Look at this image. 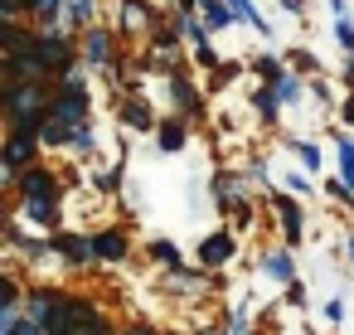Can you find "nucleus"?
Masks as SVG:
<instances>
[{
  "mask_svg": "<svg viewBox=\"0 0 354 335\" xmlns=\"http://www.w3.org/2000/svg\"><path fill=\"white\" fill-rule=\"evenodd\" d=\"M49 122H59V127H68V132L93 127V88H88V78H83V73H73V78L54 83Z\"/></svg>",
  "mask_w": 354,
  "mask_h": 335,
  "instance_id": "f257e3e1",
  "label": "nucleus"
},
{
  "mask_svg": "<svg viewBox=\"0 0 354 335\" xmlns=\"http://www.w3.org/2000/svg\"><path fill=\"white\" fill-rule=\"evenodd\" d=\"M64 194H68V180L49 161L30 165L25 175H15V209H25V204H64Z\"/></svg>",
  "mask_w": 354,
  "mask_h": 335,
  "instance_id": "f03ea898",
  "label": "nucleus"
},
{
  "mask_svg": "<svg viewBox=\"0 0 354 335\" xmlns=\"http://www.w3.org/2000/svg\"><path fill=\"white\" fill-rule=\"evenodd\" d=\"M78 54H83L78 35H68V30H44V39H39V64H44L49 83L73 78V73H78Z\"/></svg>",
  "mask_w": 354,
  "mask_h": 335,
  "instance_id": "7ed1b4c3",
  "label": "nucleus"
},
{
  "mask_svg": "<svg viewBox=\"0 0 354 335\" xmlns=\"http://www.w3.org/2000/svg\"><path fill=\"white\" fill-rule=\"evenodd\" d=\"M165 98H170V107H175V117H185L189 127H199L204 117H209V107H204V88L189 78V69H175V73H165Z\"/></svg>",
  "mask_w": 354,
  "mask_h": 335,
  "instance_id": "20e7f679",
  "label": "nucleus"
},
{
  "mask_svg": "<svg viewBox=\"0 0 354 335\" xmlns=\"http://www.w3.org/2000/svg\"><path fill=\"white\" fill-rule=\"evenodd\" d=\"M78 44H83V64L97 73H112L117 64H127V49H122L112 25H93L88 35H78Z\"/></svg>",
  "mask_w": 354,
  "mask_h": 335,
  "instance_id": "39448f33",
  "label": "nucleus"
},
{
  "mask_svg": "<svg viewBox=\"0 0 354 335\" xmlns=\"http://www.w3.org/2000/svg\"><path fill=\"white\" fill-rule=\"evenodd\" d=\"M165 15L156 10V0H117V35L122 39H151Z\"/></svg>",
  "mask_w": 354,
  "mask_h": 335,
  "instance_id": "423d86ee",
  "label": "nucleus"
},
{
  "mask_svg": "<svg viewBox=\"0 0 354 335\" xmlns=\"http://www.w3.org/2000/svg\"><path fill=\"white\" fill-rule=\"evenodd\" d=\"M267 209L277 214V228H281V243L286 248H301L306 238V209L296 194H281V190H267Z\"/></svg>",
  "mask_w": 354,
  "mask_h": 335,
  "instance_id": "0eeeda50",
  "label": "nucleus"
},
{
  "mask_svg": "<svg viewBox=\"0 0 354 335\" xmlns=\"http://www.w3.org/2000/svg\"><path fill=\"white\" fill-rule=\"evenodd\" d=\"M54 238V257L68 267V272H88L97 267V253H93V233H78V228H59L49 233Z\"/></svg>",
  "mask_w": 354,
  "mask_h": 335,
  "instance_id": "6e6552de",
  "label": "nucleus"
},
{
  "mask_svg": "<svg viewBox=\"0 0 354 335\" xmlns=\"http://www.w3.org/2000/svg\"><path fill=\"white\" fill-rule=\"evenodd\" d=\"M93 253H97V267H122L131 257V228L127 224H102L93 228Z\"/></svg>",
  "mask_w": 354,
  "mask_h": 335,
  "instance_id": "1a4fd4ad",
  "label": "nucleus"
},
{
  "mask_svg": "<svg viewBox=\"0 0 354 335\" xmlns=\"http://www.w3.org/2000/svg\"><path fill=\"white\" fill-rule=\"evenodd\" d=\"M233 257H238V233H233V228H214V233H204L199 248H194V262H199L204 272H218V267H228Z\"/></svg>",
  "mask_w": 354,
  "mask_h": 335,
  "instance_id": "9d476101",
  "label": "nucleus"
},
{
  "mask_svg": "<svg viewBox=\"0 0 354 335\" xmlns=\"http://www.w3.org/2000/svg\"><path fill=\"white\" fill-rule=\"evenodd\" d=\"M156 287H160V291H175V296H204V291H218V287H223V277L175 267V272H160V282H156Z\"/></svg>",
  "mask_w": 354,
  "mask_h": 335,
  "instance_id": "9b49d317",
  "label": "nucleus"
},
{
  "mask_svg": "<svg viewBox=\"0 0 354 335\" xmlns=\"http://www.w3.org/2000/svg\"><path fill=\"white\" fill-rule=\"evenodd\" d=\"M39 156H44V146H39L35 136H15V132H6V146H0V170L25 175L30 165H39Z\"/></svg>",
  "mask_w": 354,
  "mask_h": 335,
  "instance_id": "f8f14e48",
  "label": "nucleus"
},
{
  "mask_svg": "<svg viewBox=\"0 0 354 335\" xmlns=\"http://www.w3.org/2000/svg\"><path fill=\"white\" fill-rule=\"evenodd\" d=\"M257 272L272 282V287H291V282H301L296 277V257H291V248L286 243H272V248H262V257H257Z\"/></svg>",
  "mask_w": 354,
  "mask_h": 335,
  "instance_id": "ddd939ff",
  "label": "nucleus"
},
{
  "mask_svg": "<svg viewBox=\"0 0 354 335\" xmlns=\"http://www.w3.org/2000/svg\"><path fill=\"white\" fill-rule=\"evenodd\" d=\"M6 253H25L35 267L44 262V257H54V238L44 233V238H35V233H25V224L20 219H10L6 224Z\"/></svg>",
  "mask_w": 354,
  "mask_h": 335,
  "instance_id": "4468645a",
  "label": "nucleus"
},
{
  "mask_svg": "<svg viewBox=\"0 0 354 335\" xmlns=\"http://www.w3.org/2000/svg\"><path fill=\"white\" fill-rule=\"evenodd\" d=\"M248 175L243 170H214V180H209V190H214V204L223 209V214H233L243 199H248Z\"/></svg>",
  "mask_w": 354,
  "mask_h": 335,
  "instance_id": "2eb2a0df",
  "label": "nucleus"
},
{
  "mask_svg": "<svg viewBox=\"0 0 354 335\" xmlns=\"http://www.w3.org/2000/svg\"><path fill=\"white\" fill-rule=\"evenodd\" d=\"M117 122L127 132H141V136H156V127H160V117L146 98H117Z\"/></svg>",
  "mask_w": 354,
  "mask_h": 335,
  "instance_id": "dca6fc26",
  "label": "nucleus"
},
{
  "mask_svg": "<svg viewBox=\"0 0 354 335\" xmlns=\"http://www.w3.org/2000/svg\"><path fill=\"white\" fill-rule=\"evenodd\" d=\"M39 39H44V30H35V25H0V49H6V59L39 54Z\"/></svg>",
  "mask_w": 354,
  "mask_h": 335,
  "instance_id": "f3484780",
  "label": "nucleus"
},
{
  "mask_svg": "<svg viewBox=\"0 0 354 335\" xmlns=\"http://www.w3.org/2000/svg\"><path fill=\"white\" fill-rule=\"evenodd\" d=\"M189 136H194V127H189L185 117H160V127H156V151H160V156H180V151L189 146Z\"/></svg>",
  "mask_w": 354,
  "mask_h": 335,
  "instance_id": "a211bd4d",
  "label": "nucleus"
},
{
  "mask_svg": "<svg viewBox=\"0 0 354 335\" xmlns=\"http://www.w3.org/2000/svg\"><path fill=\"white\" fill-rule=\"evenodd\" d=\"M97 20V0H64V30L68 35H88Z\"/></svg>",
  "mask_w": 354,
  "mask_h": 335,
  "instance_id": "6ab92c4d",
  "label": "nucleus"
},
{
  "mask_svg": "<svg viewBox=\"0 0 354 335\" xmlns=\"http://www.w3.org/2000/svg\"><path fill=\"white\" fill-rule=\"evenodd\" d=\"M286 151L301 161V170H306L310 180L320 175V165H325V151H320V141H315V136H286Z\"/></svg>",
  "mask_w": 354,
  "mask_h": 335,
  "instance_id": "aec40b11",
  "label": "nucleus"
},
{
  "mask_svg": "<svg viewBox=\"0 0 354 335\" xmlns=\"http://www.w3.org/2000/svg\"><path fill=\"white\" fill-rule=\"evenodd\" d=\"M248 73H252L262 88H277V83L286 78V59H281V54H252V59H248Z\"/></svg>",
  "mask_w": 354,
  "mask_h": 335,
  "instance_id": "412c9836",
  "label": "nucleus"
},
{
  "mask_svg": "<svg viewBox=\"0 0 354 335\" xmlns=\"http://www.w3.org/2000/svg\"><path fill=\"white\" fill-rule=\"evenodd\" d=\"M281 112H286V102L277 98V88H262V83H257V88H252V117H257L262 127H277Z\"/></svg>",
  "mask_w": 354,
  "mask_h": 335,
  "instance_id": "4be33fe9",
  "label": "nucleus"
},
{
  "mask_svg": "<svg viewBox=\"0 0 354 335\" xmlns=\"http://www.w3.org/2000/svg\"><path fill=\"white\" fill-rule=\"evenodd\" d=\"M335 170H339V180L354 190V136H349L344 127L335 132Z\"/></svg>",
  "mask_w": 354,
  "mask_h": 335,
  "instance_id": "5701e85b",
  "label": "nucleus"
},
{
  "mask_svg": "<svg viewBox=\"0 0 354 335\" xmlns=\"http://www.w3.org/2000/svg\"><path fill=\"white\" fill-rule=\"evenodd\" d=\"M243 73H248V64H238V59H223V64H218V69L204 78V93H223V88H233Z\"/></svg>",
  "mask_w": 354,
  "mask_h": 335,
  "instance_id": "b1692460",
  "label": "nucleus"
},
{
  "mask_svg": "<svg viewBox=\"0 0 354 335\" xmlns=\"http://www.w3.org/2000/svg\"><path fill=\"white\" fill-rule=\"evenodd\" d=\"M146 257L156 262V267H165V272H175V267H185V253L170 243V238H151L146 243Z\"/></svg>",
  "mask_w": 354,
  "mask_h": 335,
  "instance_id": "393cba45",
  "label": "nucleus"
},
{
  "mask_svg": "<svg viewBox=\"0 0 354 335\" xmlns=\"http://www.w3.org/2000/svg\"><path fill=\"white\" fill-rule=\"evenodd\" d=\"M281 59H286V69H291V73H301V78H320V59H315V54H310L306 44H296V49H286Z\"/></svg>",
  "mask_w": 354,
  "mask_h": 335,
  "instance_id": "a878e982",
  "label": "nucleus"
},
{
  "mask_svg": "<svg viewBox=\"0 0 354 335\" xmlns=\"http://www.w3.org/2000/svg\"><path fill=\"white\" fill-rule=\"evenodd\" d=\"M218 325H223L228 335H257V330H252V306H248V301H238V306H228Z\"/></svg>",
  "mask_w": 354,
  "mask_h": 335,
  "instance_id": "bb28decb",
  "label": "nucleus"
},
{
  "mask_svg": "<svg viewBox=\"0 0 354 335\" xmlns=\"http://www.w3.org/2000/svg\"><path fill=\"white\" fill-rule=\"evenodd\" d=\"M223 6L233 10V20H238V25H248V30H257V35H272V25L257 15V6H252V0H223Z\"/></svg>",
  "mask_w": 354,
  "mask_h": 335,
  "instance_id": "cd10ccee",
  "label": "nucleus"
},
{
  "mask_svg": "<svg viewBox=\"0 0 354 335\" xmlns=\"http://www.w3.org/2000/svg\"><path fill=\"white\" fill-rule=\"evenodd\" d=\"M306 93H310V83H306L301 73H291V69H286V78L277 83V98H281L286 107H301V102H306Z\"/></svg>",
  "mask_w": 354,
  "mask_h": 335,
  "instance_id": "c85d7f7f",
  "label": "nucleus"
},
{
  "mask_svg": "<svg viewBox=\"0 0 354 335\" xmlns=\"http://www.w3.org/2000/svg\"><path fill=\"white\" fill-rule=\"evenodd\" d=\"M68 156H73V161H93V156H97V127H83V132H73V141H68Z\"/></svg>",
  "mask_w": 354,
  "mask_h": 335,
  "instance_id": "c756f323",
  "label": "nucleus"
},
{
  "mask_svg": "<svg viewBox=\"0 0 354 335\" xmlns=\"http://www.w3.org/2000/svg\"><path fill=\"white\" fill-rule=\"evenodd\" d=\"M243 175H248L252 185H262V190H272V165H267V156H262V151H252V156H248V165H243Z\"/></svg>",
  "mask_w": 354,
  "mask_h": 335,
  "instance_id": "7c9ffc66",
  "label": "nucleus"
},
{
  "mask_svg": "<svg viewBox=\"0 0 354 335\" xmlns=\"http://www.w3.org/2000/svg\"><path fill=\"white\" fill-rule=\"evenodd\" d=\"M199 20H204V30H209V35H223L228 25H238L228 6H214V10H199Z\"/></svg>",
  "mask_w": 354,
  "mask_h": 335,
  "instance_id": "2f4dec72",
  "label": "nucleus"
},
{
  "mask_svg": "<svg viewBox=\"0 0 354 335\" xmlns=\"http://www.w3.org/2000/svg\"><path fill=\"white\" fill-rule=\"evenodd\" d=\"M93 190H97L102 199H107V194H117V190H122V161H117V165H107V170L93 180Z\"/></svg>",
  "mask_w": 354,
  "mask_h": 335,
  "instance_id": "473e14b6",
  "label": "nucleus"
},
{
  "mask_svg": "<svg viewBox=\"0 0 354 335\" xmlns=\"http://www.w3.org/2000/svg\"><path fill=\"white\" fill-rule=\"evenodd\" d=\"M281 185H286L296 199H301V194H315V180H310L306 170H286V175H281Z\"/></svg>",
  "mask_w": 354,
  "mask_h": 335,
  "instance_id": "72a5a7b5",
  "label": "nucleus"
},
{
  "mask_svg": "<svg viewBox=\"0 0 354 335\" xmlns=\"http://www.w3.org/2000/svg\"><path fill=\"white\" fill-rule=\"evenodd\" d=\"M325 199H335V204H344V209H354V190L339 180V175H330L325 180Z\"/></svg>",
  "mask_w": 354,
  "mask_h": 335,
  "instance_id": "f704fd0d",
  "label": "nucleus"
},
{
  "mask_svg": "<svg viewBox=\"0 0 354 335\" xmlns=\"http://www.w3.org/2000/svg\"><path fill=\"white\" fill-rule=\"evenodd\" d=\"M310 98H315V102H320V107H325V112H330V107H335V112H339V102H335V88H330V83H325V78H310Z\"/></svg>",
  "mask_w": 354,
  "mask_h": 335,
  "instance_id": "c9c22d12",
  "label": "nucleus"
},
{
  "mask_svg": "<svg viewBox=\"0 0 354 335\" xmlns=\"http://www.w3.org/2000/svg\"><path fill=\"white\" fill-rule=\"evenodd\" d=\"M335 44L344 49V59H354V20H335Z\"/></svg>",
  "mask_w": 354,
  "mask_h": 335,
  "instance_id": "e433bc0d",
  "label": "nucleus"
},
{
  "mask_svg": "<svg viewBox=\"0 0 354 335\" xmlns=\"http://www.w3.org/2000/svg\"><path fill=\"white\" fill-rule=\"evenodd\" d=\"M189 59H194V64H199V69H204V73H214V69H218V64H223V59H218V54H214V44H199V49H189Z\"/></svg>",
  "mask_w": 354,
  "mask_h": 335,
  "instance_id": "4c0bfd02",
  "label": "nucleus"
},
{
  "mask_svg": "<svg viewBox=\"0 0 354 335\" xmlns=\"http://www.w3.org/2000/svg\"><path fill=\"white\" fill-rule=\"evenodd\" d=\"M320 316H325V325H344V316H349V306H344V296H330Z\"/></svg>",
  "mask_w": 354,
  "mask_h": 335,
  "instance_id": "58836bf2",
  "label": "nucleus"
},
{
  "mask_svg": "<svg viewBox=\"0 0 354 335\" xmlns=\"http://www.w3.org/2000/svg\"><path fill=\"white\" fill-rule=\"evenodd\" d=\"M335 122H339L344 132H354V93H344V98H339V112H335Z\"/></svg>",
  "mask_w": 354,
  "mask_h": 335,
  "instance_id": "ea45409f",
  "label": "nucleus"
},
{
  "mask_svg": "<svg viewBox=\"0 0 354 335\" xmlns=\"http://www.w3.org/2000/svg\"><path fill=\"white\" fill-rule=\"evenodd\" d=\"M248 224H252V199H243V204L233 209V233H238V228H248Z\"/></svg>",
  "mask_w": 354,
  "mask_h": 335,
  "instance_id": "a19ab883",
  "label": "nucleus"
},
{
  "mask_svg": "<svg viewBox=\"0 0 354 335\" xmlns=\"http://www.w3.org/2000/svg\"><path fill=\"white\" fill-rule=\"evenodd\" d=\"M122 335H165V330H156L151 320H127V325H122Z\"/></svg>",
  "mask_w": 354,
  "mask_h": 335,
  "instance_id": "79ce46f5",
  "label": "nucleus"
},
{
  "mask_svg": "<svg viewBox=\"0 0 354 335\" xmlns=\"http://www.w3.org/2000/svg\"><path fill=\"white\" fill-rule=\"evenodd\" d=\"M281 296H286V306H306V282H291Z\"/></svg>",
  "mask_w": 354,
  "mask_h": 335,
  "instance_id": "37998d69",
  "label": "nucleus"
},
{
  "mask_svg": "<svg viewBox=\"0 0 354 335\" xmlns=\"http://www.w3.org/2000/svg\"><path fill=\"white\" fill-rule=\"evenodd\" d=\"M170 10H175L180 20H189V15H199V0H170Z\"/></svg>",
  "mask_w": 354,
  "mask_h": 335,
  "instance_id": "c03bdc74",
  "label": "nucleus"
},
{
  "mask_svg": "<svg viewBox=\"0 0 354 335\" xmlns=\"http://www.w3.org/2000/svg\"><path fill=\"white\" fill-rule=\"evenodd\" d=\"M339 88L354 93V59H344V69H339Z\"/></svg>",
  "mask_w": 354,
  "mask_h": 335,
  "instance_id": "a18cd8bd",
  "label": "nucleus"
},
{
  "mask_svg": "<svg viewBox=\"0 0 354 335\" xmlns=\"http://www.w3.org/2000/svg\"><path fill=\"white\" fill-rule=\"evenodd\" d=\"M281 10H286V15H296V20H301V15H306V0H281Z\"/></svg>",
  "mask_w": 354,
  "mask_h": 335,
  "instance_id": "49530a36",
  "label": "nucleus"
},
{
  "mask_svg": "<svg viewBox=\"0 0 354 335\" xmlns=\"http://www.w3.org/2000/svg\"><path fill=\"white\" fill-rule=\"evenodd\" d=\"M330 10H335V20H349V10H344V0H330Z\"/></svg>",
  "mask_w": 354,
  "mask_h": 335,
  "instance_id": "de8ad7c7",
  "label": "nucleus"
},
{
  "mask_svg": "<svg viewBox=\"0 0 354 335\" xmlns=\"http://www.w3.org/2000/svg\"><path fill=\"white\" fill-rule=\"evenodd\" d=\"M344 257H349V267H354V233H344Z\"/></svg>",
  "mask_w": 354,
  "mask_h": 335,
  "instance_id": "09e8293b",
  "label": "nucleus"
},
{
  "mask_svg": "<svg viewBox=\"0 0 354 335\" xmlns=\"http://www.w3.org/2000/svg\"><path fill=\"white\" fill-rule=\"evenodd\" d=\"M214 6H223V0H199V10H214Z\"/></svg>",
  "mask_w": 354,
  "mask_h": 335,
  "instance_id": "8fccbe9b",
  "label": "nucleus"
},
{
  "mask_svg": "<svg viewBox=\"0 0 354 335\" xmlns=\"http://www.w3.org/2000/svg\"><path fill=\"white\" fill-rule=\"evenodd\" d=\"M165 335H189V330H165ZM194 335H199V330H194Z\"/></svg>",
  "mask_w": 354,
  "mask_h": 335,
  "instance_id": "3c124183",
  "label": "nucleus"
},
{
  "mask_svg": "<svg viewBox=\"0 0 354 335\" xmlns=\"http://www.w3.org/2000/svg\"><path fill=\"white\" fill-rule=\"evenodd\" d=\"M277 335H281V330H277Z\"/></svg>",
  "mask_w": 354,
  "mask_h": 335,
  "instance_id": "603ef678",
  "label": "nucleus"
},
{
  "mask_svg": "<svg viewBox=\"0 0 354 335\" xmlns=\"http://www.w3.org/2000/svg\"><path fill=\"white\" fill-rule=\"evenodd\" d=\"M349 214H354V209H349Z\"/></svg>",
  "mask_w": 354,
  "mask_h": 335,
  "instance_id": "864d4df0",
  "label": "nucleus"
}]
</instances>
